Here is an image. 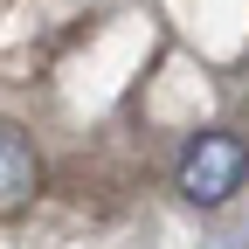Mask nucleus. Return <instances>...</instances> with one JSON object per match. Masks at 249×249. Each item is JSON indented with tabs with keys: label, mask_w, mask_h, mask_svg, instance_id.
I'll list each match as a JSON object with an SVG mask.
<instances>
[{
	"label": "nucleus",
	"mask_w": 249,
	"mask_h": 249,
	"mask_svg": "<svg viewBox=\"0 0 249 249\" xmlns=\"http://www.w3.org/2000/svg\"><path fill=\"white\" fill-rule=\"evenodd\" d=\"M42 180H49V166H42L35 139L0 118V222H14V214H28L42 201Z\"/></svg>",
	"instance_id": "obj_2"
},
{
	"label": "nucleus",
	"mask_w": 249,
	"mask_h": 249,
	"mask_svg": "<svg viewBox=\"0 0 249 249\" xmlns=\"http://www.w3.org/2000/svg\"><path fill=\"white\" fill-rule=\"evenodd\" d=\"M242 180H249V139H242V132H201L194 145L180 152V173H173V187H180L194 208L235 201Z\"/></svg>",
	"instance_id": "obj_1"
}]
</instances>
